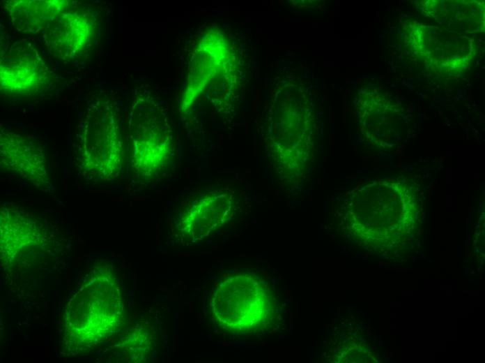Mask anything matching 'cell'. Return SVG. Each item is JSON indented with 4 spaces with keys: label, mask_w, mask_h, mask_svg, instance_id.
Returning <instances> with one entry per match:
<instances>
[{
    "label": "cell",
    "mask_w": 485,
    "mask_h": 363,
    "mask_svg": "<svg viewBox=\"0 0 485 363\" xmlns=\"http://www.w3.org/2000/svg\"><path fill=\"white\" fill-rule=\"evenodd\" d=\"M210 308L215 320L224 329L249 334L263 329L270 322L275 299L264 281L254 274L241 272L217 285Z\"/></svg>",
    "instance_id": "cell-1"
},
{
    "label": "cell",
    "mask_w": 485,
    "mask_h": 363,
    "mask_svg": "<svg viewBox=\"0 0 485 363\" xmlns=\"http://www.w3.org/2000/svg\"><path fill=\"white\" fill-rule=\"evenodd\" d=\"M90 280L80 290V315H70L80 318L67 322V333L75 334L81 339V344H89L110 335L119 326L123 315V304L118 283L109 274H99ZM67 330V331H68Z\"/></svg>",
    "instance_id": "cell-2"
},
{
    "label": "cell",
    "mask_w": 485,
    "mask_h": 363,
    "mask_svg": "<svg viewBox=\"0 0 485 363\" xmlns=\"http://www.w3.org/2000/svg\"><path fill=\"white\" fill-rule=\"evenodd\" d=\"M122 151L116 127L108 114H91L80 134L77 166L94 181L116 178L122 170Z\"/></svg>",
    "instance_id": "cell-3"
},
{
    "label": "cell",
    "mask_w": 485,
    "mask_h": 363,
    "mask_svg": "<svg viewBox=\"0 0 485 363\" xmlns=\"http://www.w3.org/2000/svg\"><path fill=\"white\" fill-rule=\"evenodd\" d=\"M1 165L38 188L51 186L50 175L42 147L29 138L1 133Z\"/></svg>",
    "instance_id": "cell-4"
},
{
    "label": "cell",
    "mask_w": 485,
    "mask_h": 363,
    "mask_svg": "<svg viewBox=\"0 0 485 363\" xmlns=\"http://www.w3.org/2000/svg\"><path fill=\"white\" fill-rule=\"evenodd\" d=\"M45 79L43 63L26 50H17L1 63V87L14 94L36 93L43 86Z\"/></svg>",
    "instance_id": "cell-5"
},
{
    "label": "cell",
    "mask_w": 485,
    "mask_h": 363,
    "mask_svg": "<svg viewBox=\"0 0 485 363\" xmlns=\"http://www.w3.org/2000/svg\"><path fill=\"white\" fill-rule=\"evenodd\" d=\"M226 209L220 198L206 195L183 214L180 224L181 232L192 239H201L220 225Z\"/></svg>",
    "instance_id": "cell-6"
},
{
    "label": "cell",
    "mask_w": 485,
    "mask_h": 363,
    "mask_svg": "<svg viewBox=\"0 0 485 363\" xmlns=\"http://www.w3.org/2000/svg\"><path fill=\"white\" fill-rule=\"evenodd\" d=\"M50 43L56 52L65 57L79 53L88 41L91 25L87 19L76 13H66L52 24Z\"/></svg>",
    "instance_id": "cell-7"
}]
</instances>
